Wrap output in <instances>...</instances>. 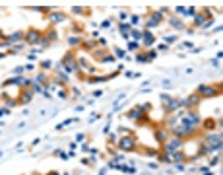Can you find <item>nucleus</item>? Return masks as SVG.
Returning <instances> with one entry per match:
<instances>
[{
	"label": "nucleus",
	"mask_w": 223,
	"mask_h": 175,
	"mask_svg": "<svg viewBox=\"0 0 223 175\" xmlns=\"http://www.w3.org/2000/svg\"><path fill=\"white\" fill-rule=\"evenodd\" d=\"M117 144H118V150H122V152H132V150H136V138H134L132 134L122 136L120 140H117Z\"/></svg>",
	"instance_id": "1"
},
{
	"label": "nucleus",
	"mask_w": 223,
	"mask_h": 175,
	"mask_svg": "<svg viewBox=\"0 0 223 175\" xmlns=\"http://www.w3.org/2000/svg\"><path fill=\"white\" fill-rule=\"evenodd\" d=\"M182 144H184V140L182 138H171V140H167L163 144V154H171V152H177V150H181L182 148Z\"/></svg>",
	"instance_id": "2"
},
{
	"label": "nucleus",
	"mask_w": 223,
	"mask_h": 175,
	"mask_svg": "<svg viewBox=\"0 0 223 175\" xmlns=\"http://www.w3.org/2000/svg\"><path fill=\"white\" fill-rule=\"evenodd\" d=\"M198 96H202V97H215V96H217V90L212 88V86L202 84V86L198 88Z\"/></svg>",
	"instance_id": "3"
},
{
	"label": "nucleus",
	"mask_w": 223,
	"mask_h": 175,
	"mask_svg": "<svg viewBox=\"0 0 223 175\" xmlns=\"http://www.w3.org/2000/svg\"><path fill=\"white\" fill-rule=\"evenodd\" d=\"M33 96H35V92L31 90V88H25V90L19 93V99H18V103H21V105H27V103H29V101L33 99Z\"/></svg>",
	"instance_id": "4"
},
{
	"label": "nucleus",
	"mask_w": 223,
	"mask_h": 175,
	"mask_svg": "<svg viewBox=\"0 0 223 175\" xmlns=\"http://www.w3.org/2000/svg\"><path fill=\"white\" fill-rule=\"evenodd\" d=\"M41 37H43V35L37 31V29H29V31L25 33V41L29 43V45H37V43L41 41Z\"/></svg>",
	"instance_id": "5"
},
{
	"label": "nucleus",
	"mask_w": 223,
	"mask_h": 175,
	"mask_svg": "<svg viewBox=\"0 0 223 175\" xmlns=\"http://www.w3.org/2000/svg\"><path fill=\"white\" fill-rule=\"evenodd\" d=\"M198 101H200V96H198V93H192V96H188L186 99L181 101V105H184L186 109H192L194 105H198Z\"/></svg>",
	"instance_id": "6"
},
{
	"label": "nucleus",
	"mask_w": 223,
	"mask_h": 175,
	"mask_svg": "<svg viewBox=\"0 0 223 175\" xmlns=\"http://www.w3.org/2000/svg\"><path fill=\"white\" fill-rule=\"evenodd\" d=\"M161 24V14L159 12H153V14H149V20H148V31H149V29H152V27H157V25H159Z\"/></svg>",
	"instance_id": "7"
},
{
	"label": "nucleus",
	"mask_w": 223,
	"mask_h": 175,
	"mask_svg": "<svg viewBox=\"0 0 223 175\" xmlns=\"http://www.w3.org/2000/svg\"><path fill=\"white\" fill-rule=\"evenodd\" d=\"M169 128H157L155 130V140L157 142H167V138H169Z\"/></svg>",
	"instance_id": "8"
},
{
	"label": "nucleus",
	"mask_w": 223,
	"mask_h": 175,
	"mask_svg": "<svg viewBox=\"0 0 223 175\" xmlns=\"http://www.w3.org/2000/svg\"><path fill=\"white\" fill-rule=\"evenodd\" d=\"M142 43H144L146 47L153 45V43H155V37L152 35V31H144V33H142Z\"/></svg>",
	"instance_id": "9"
},
{
	"label": "nucleus",
	"mask_w": 223,
	"mask_h": 175,
	"mask_svg": "<svg viewBox=\"0 0 223 175\" xmlns=\"http://www.w3.org/2000/svg\"><path fill=\"white\" fill-rule=\"evenodd\" d=\"M21 39H24V33H21V31H16V33H12V35L6 37V41H8L10 45H12V43H16V41H21Z\"/></svg>",
	"instance_id": "10"
},
{
	"label": "nucleus",
	"mask_w": 223,
	"mask_h": 175,
	"mask_svg": "<svg viewBox=\"0 0 223 175\" xmlns=\"http://www.w3.org/2000/svg\"><path fill=\"white\" fill-rule=\"evenodd\" d=\"M169 25H173L175 29H184V24L178 18H169Z\"/></svg>",
	"instance_id": "11"
},
{
	"label": "nucleus",
	"mask_w": 223,
	"mask_h": 175,
	"mask_svg": "<svg viewBox=\"0 0 223 175\" xmlns=\"http://www.w3.org/2000/svg\"><path fill=\"white\" fill-rule=\"evenodd\" d=\"M120 33H122V37H124V39H128V37H130V35H128V31H130V29H132V25L130 24H120Z\"/></svg>",
	"instance_id": "12"
},
{
	"label": "nucleus",
	"mask_w": 223,
	"mask_h": 175,
	"mask_svg": "<svg viewBox=\"0 0 223 175\" xmlns=\"http://www.w3.org/2000/svg\"><path fill=\"white\" fill-rule=\"evenodd\" d=\"M206 21H208V20L202 16V14H196V16H194V25H198V27H200V25H204Z\"/></svg>",
	"instance_id": "13"
},
{
	"label": "nucleus",
	"mask_w": 223,
	"mask_h": 175,
	"mask_svg": "<svg viewBox=\"0 0 223 175\" xmlns=\"http://www.w3.org/2000/svg\"><path fill=\"white\" fill-rule=\"evenodd\" d=\"M64 21V14H53L51 16V24H60Z\"/></svg>",
	"instance_id": "14"
},
{
	"label": "nucleus",
	"mask_w": 223,
	"mask_h": 175,
	"mask_svg": "<svg viewBox=\"0 0 223 175\" xmlns=\"http://www.w3.org/2000/svg\"><path fill=\"white\" fill-rule=\"evenodd\" d=\"M80 37H76V35H68V43H70V45L72 47H76V45H80Z\"/></svg>",
	"instance_id": "15"
},
{
	"label": "nucleus",
	"mask_w": 223,
	"mask_h": 175,
	"mask_svg": "<svg viewBox=\"0 0 223 175\" xmlns=\"http://www.w3.org/2000/svg\"><path fill=\"white\" fill-rule=\"evenodd\" d=\"M202 127H206V130H213L217 125H215V121H212V119H210V121H204V123H202Z\"/></svg>",
	"instance_id": "16"
},
{
	"label": "nucleus",
	"mask_w": 223,
	"mask_h": 175,
	"mask_svg": "<svg viewBox=\"0 0 223 175\" xmlns=\"http://www.w3.org/2000/svg\"><path fill=\"white\" fill-rule=\"evenodd\" d=\"M219 162H221V154H219V152H217V156H213V158H212V162H210V165L213 167V165H217Z\"/></svg>",
	"instance_id": "17"
},
{
	"label": "nucleus",
	"mask_w": 223,
	"mask_h": 175,
	"mask_svg": "<svg viewBox=\"0 0 223 175\" xmlns=\"http://www.w3.org/2000/svg\"><path fill=\"white\" fill-rule=\"evenodd\" d=\"M49 41H56V39H58V33H56L54 31V29H51V31H49V37H47Z\"/></svg>",
	"instance_id": "18"
},
{
	"label": "nucleus",
	"mask_w": 223,
	"mask_h": 175,
	"mask_svg": "<svg viewBox=\"0 0 223 175\" xmlns=\"http://www.w3.org/2000/svg\"><path fill=\"white\" fill-rule=\"evenodd\" d=\"M41 66L45 68V70H49V68H53V61H43V62H41Z\"/></svg>",
	"instance_id": "19"
},
{
	"label": "nucleus",
	"mask_w": 223,
	"mask_h": 175,
	"mask_svg": "<svg viewBox=\"0 0 223 175\" xmlns=\"http://www.w3.org/2000/svg\"><path fill=\"white\" fill-rule=\"evenodd\" d=\"M136 62H148V56L146 55H136Z\"/></svg>",
	"instance_id": "20"
},
{
	"label": "nucleus",
	"mask_w": 223,
	"mask_h": 175,
	"mask_svg": "<svg viewBox=\"0 0 223 175\" xmlns=\"http://www.w3.org/2000/svg\"><path fill=\"white\" fill-rule=\"evenodd\" d=\"M45 80H47V76H45V72H41V74L37 76V84H45Z\"/></svg>",
	"instance_id": "21"
},
{
	"label": "nucleus",
	"mask_w": 223,
	"mask_h": 175,
	"mask_svg": "<svg viewBox=\"0 0 223 175\" xmlns=\"http://www.w3.org/2000/svg\"><path fill=\"white\" fill-rule=\"evenodd\" d=\"M132 37L136 39V43H140V41H142V33H140V31H132Z\"/></svg>",
	"instance_id": "22"
},
{
	"label": "nucleus",
	"mask_w": 223,
	"mask_h": 175,
	"mask_svg": "<svg viewBox=\"0 0 223 175\" xmlns=\"http://www.w3.org/2000/svg\"><path fill=\"white\" fill-rule=\"evenodd\" d=\"M165 41H167V43H175L177 41V35H165Z\"/></svg>",
	"instance_id": "23"
},
{
	"label": "nucleus",
	"mask_w": 223,
	"mask_h": 175,
	"mask_svg": "<svg viewBox=\"0 0 223 175\" xmlns=\"http://www.w3.org/2000/svg\"><path fill=\"white\" fill-rule=\"evenodd\" d=\"M130 24H132V25H138V24H140V16H132V18H130Z\"/></svg>",
	"instance_id": "24"
},
{
	"label": "nucleus",
	"mask_w": 223,
	"mask_h": 175,
	"mask_svg": "<svg viewBox=\"0 0 223 175\" xmlns=\"http://www.w3.org/2000/svg\"><path fill=\"white\" fill-rule=\"evenodd\" d=\"M6 115H10V109L8 107H2V109H0V117H6Z\"/></svg>",
	"instance_id": "25"
},
{
	"label": "nucleus",
	"mask_w": 223,
	"mask_h": 175,
	"mask_svg": "<svg viewBox=\"0 0 223 175\" xmlns=\"http://www.w3.org/2000/svg\"><path fill=\"white\" fill-rule=\"evenodd\" d=\"M140 47V43H136V41H132V43H128V49L130 51H134V49H138Z\"/></svg>",
	"instance_id": "26"
},
{
	"label": "nucleus",
	"mask_w": 223,
	"mask_h": 175,
	"mask_svg": "<svg viewBox=\"0 0 223 175\" xmlns=\"http://www.w3.org/2000/svg\"><path fill=\"white\" fill-rule=\"evenodd\" d=\"M114 56L122 58V56H124V51H122V49H114Z\"/></svg>",
	"instance_id": "27"
},
{
	"label": "nucleus",
	"mask_w": 223,
	"mask_h": 175,
	"mask_svg": "<svg viewBox=\"0 0 223 175\" xmlns=\"http://www.w3.org/2000/svg\"><path fill=\"white\" fill-rule=\"evenodd\" d=\"M58 97H60V99H68V92L60 90V92H58Z\"/></svg>",
	"instance_id": "28"
},
{
	"label": "nucleus",
	"mask_w": 223,
	"mask_h": 175,
	"mask_svg": "<svg viewBox=\"0 0 223 175\" xmlns=\"http://www.w3.org/2000/svg\"><path fill=\"white\" fill-rule=\"evenodd\" d=\"M120 20H122V24H126V20H128V14H126V12H120Z\"/></svg>",
	"instance_id": "29"
},
{
	"label": "nucleus",
	"mask_w": 223,
	"mask_h": 175,
	"mask_svg": "<svg viewBox=\"0 0 223 175\" xmlns=\"http://www.w3.org/2000/svg\"><path fill=\"white\" fill-rule=\"evenodd\" d=\"M177 14H182V16H184V12H186V8H182V6H177Z\"/></svg>",
	"instance_id": "30"
},
{
	"label": "nucleus",
	"mask_w": 223,
	"mask_h": 175,
	"mask_svg": "<svg viewBox=\"0 0 223 175\" xmlns=\"http://www.w3.org/2000/svg\"><path fill=\"white\" fill-rule=\"evenodd\" d=\"M163 88H165V90H169V88H171V80H163Z\"/></svg>",
	"instance_id": "31"
},
{
	"label": "nucleus",
	"mask_w": 223,
	"mask_h": 175,
	"mask_svg": "<svg viewBox=\"0 0 223 175\" xmlns=\"http://www.w3.org/2000/svg\"><path fill=\"white\" fill-rule=\"evenodd\" d=\"M21 72H24V68H21V66H18V68H14V74H16V76H19Z\"/></svg>",
	"instance_id": "32"
},
{
	"label": "nucleus",
	"mask_w": 223,
	"mask_h": 175,
	"mask_svg": "<svg viewBox=\"0 0 223 175\" xmlns=\"http://www.w3.org/2000/svg\"><path fill=\"white\" fill-rule=\"evenodd\" d=\"M175 165H177V171H184V169H186L182 164H175Z\"/></svg>",
	"instance_id": "33"
},
{
	"label": "nucleus",
	"mask_w": 223,
	"mask_h": 175,
	"mask_svg": "<svg viewBox=\"0 0 223 175\" xmlns=\"http://www.w3.org/2000/svg\"><path fill=\"white\" fill-rule=\"evenodd\" d=\"M101 25H103V27H111L113 24H111V20H105V21H103V24H101Z\"/></svg>",
	"instance_id": "34"
},
{
	"label": "nucleus",
	"mask_w": 223,
	"mask_h": 175,
	"mask_svg": "<svg viewBox=\"0 0 223 175\" xmlns=\"http://www.w3.org/2000/svg\"><path fill=\"white\" fill-rule=\"evenodd\" d=\"M212 64H213L215 68H219V61H217V58H213V61H212Z\"/></svg>",
	"instance_id": "35"
},
{
	"label": "nucleus",
	"mask_w": 223,
	"mask_h": 175,
	"mask_svg": "<svg viewBox=\"0 0 223 175\" xmlns=\"http://www.w3.org/2000/svg\"><path fill=\"white\" fill-rule=\"evenodd\" d=\"M49 175H60V173H56V171H51V173H49Z\"/></svg>",
	"instance_id": "36"
},
{
	"label": "nucleus",
	"mask_w": 223,
	"mask_h": 175,
	"mask_svg": "<svg viewBox=\"0 0 223 175\" xmlns=\"http://www.w3.org/2000/svg\"><path fill=\"white\" fill-rule=\"evenodd\" d=\"M0 158H2V150H0Z\"/></svg>",
	"instance_id": "37"
}]
</instances>
